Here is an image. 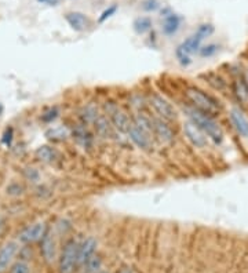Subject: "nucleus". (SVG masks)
<instances>
[{"label":"nucleus","mask_w":248,"mask_h":273,"mask_svg":"<svg viewBox=\"0 0 248 273\" xmlns=\"http://www.w3.org/2000/svg\"><path fill=\"white\" fill-rule=\"evenodd\" d=\"M73 140H76V142L80 145L83 149H90L92 146V134L87 130V127L84 124L77 126L73 130Z\"/></svg>","instance_id":"nucleus-17"},{"label":"nucleus","mask_w":248,"mask_h":273,"mask_svg":"<svg viewBox=\"0 0 248 273\" xmlns=\"http://www.w3.org/2000/svg\"><path fill=\"white\" fill-rule=\"evenodd\" d=\"M39 2H41V3H48L50 0H39Z\"/></svg>","instance_id":"nucleus-36"},{"label":"nucleus","mask_w":248,"mask_h":273,"mask_svg":"<svg viewBox=\"0 0 248 273\" xmlns=\"http://www.w3.org/2000/svg\"><path fill=\"white\" fill-rule=\"evenodd\" d=\"M47 228L43 222H37L30 225L26 229H23L22 232L19 234V242L22 243H33L37 240L43 239V236L46 234Z\"/></svg>","instance_id":"nucleus-11"},{"label":"nucleus","mask_w":248,"mask_h":273,"mask_svg":"<svg viewBox=\"0 0 248 273\" xmlns=\"http://www.w3.org/2000/svg\"><path fill=\"white\" fill-rule=\"evenodd\" d=\"M134 30L138 34H146L152 28V20L149 17H139L137 18L133 24Z\"/></svg>","instance_id":"nucleus-22"},{"label":"nucleus","mask_w":248,"mask_h":273,"mask_svg":"<svg viewBox=\"0 0 248 273\" xmlns=\"http://www.w3.org/2000/svg\"><path fill=\"white\" fill-rule=\"evenodd\" d=\"M17 251L18 246L14 242H10V243L3 246V248L0 250V272L6 270V268L12 261L14 256L17 254Z\"/></svg>","instance_id":"nucleus-16"},{"label":"nucleus","mask_w":248,"mask_h":273,"mask_svg":"<svg viewBox=\"0 0 248 273\" xmlns=\"http://www.w3.org/2000/svg\"><path fill=\"white\" fill-rule=\"evenodd\" d=\"M184 112L188 114V118H189L192 123H195L208 136V140H211L217 145H220L222 142V140H224L222 128L211 114H204V112L193 108V106H186V108H184Z\"/></svg>","instance_id":"nucleus-1"},{"label":"nucleus","mask_w":248,"mask_h":273,"mask_svg":"<svg viewBox=\"0 0 248 273\" xmlns=\"http://www.w3.org/2000/svg\"><path fill=\"white\" fill-rule=\"evenodd\" d=\"M98 273H108V272H105V270H99Z\"/></svg>","instance_id":"nucleus-37"},{"label":"nucleus","mask_w":248,"mask_h":273,"mask_svg":"<svg viewBox=\"0 0 248 273\" xmlns=\"http://www.w3.org/2000/svg\"><path fill=\"white\" fill-rule=\"evenodd\" d=\"M185 96L188 98V101L192 104L193 108L202 110L207 114H217L221 110V104L217 98H214L213 96L207 94L206 91L191 86L185 90Z\"/></svg>","instance_id":"nucleus-2"},{"label":"nucleus","mask_w":248,"mask_h":273,"mask_svg":"<svg viewBox=\"0 0 248 273\" xmlns=\"http://www.w3.org/2000/svg\"><path fill=\"white\" fill-rule=\"evenodd\" d=\"M232 90L236 100L243 106H248V83L244 76H236L232 83Z\"/></svg>","instance_id":"nucleus-13"},{"label":"nucleus","mask_w":248,"mask_h":273,"mask_svg":"<svg viewBox=\"0 0 248 273\" xmlns=\"http://www.w3.org/2000/svg\"><path fill=\"white\" fill-rule=\"evenodd\" d=\"M150 105H152V108L155 109V112L159 114V118H162L163 120H166V122H175V120L178 119V112H177V109L174 108V105L170 101H168L167 98H164L160 94H152L150 96Z\"/></svg>","instance_id":"nucleus-5"},{"label":"nucleus","mask_w":248,"mask_h":273,"mask_svg":"<svg viewBox=\"0 0 248 273\" xmlns=\"http://www.w3.org/2000/svg\"><path fill=\"white\" fill-rule=\"evenodd\" d=\"M40 252L43 260L47 264H52L54 260H55V256H57L55 240H54V236H52L48 229H47L46 234L43 236V239L40 240Z\"/></svg>","instance_id":"nucleus-12"},{"label":"nucleus","mask_w":248,"mask_h":273,"mask_svg":"<svg viewBox=\"0 0 248 273\" xmlns=\"http://www.w3.org/2000/svg\"><path fill=\"white\" fill-rule=\"evenodd\" d=\"M65 20L66 22L69 24V26L72 29H75L77 32H83V30H87L88 26L91 25V21L90 18L87 17L86 14L79 12H72L65 14Z\"/></svg>","instance_id":"nucleus-15"},{"label":"nucleus","mask_w":248,"mask_h":273,"mask_svg":"<svg viewBox=\"0 0 248 273\" xmlns=\"http://www.w3.org/2000/svg\"><path fill=\"white\" fill-rule=\"evenodd\" d=\"M128 136L133 141L135 146H138L142 150H149L152 146V140H150V134L142 130L141 127L131 122L130 130H128Z\"/></svg>","instance_id":"nucleus-9"},{"label":"nucleus","mask_w":248,"mask_h":273,"mask_svg":"<svg viewBox=\"0 0 248 273\" xmlns=\"http://www.w3.org/2000/svg\"><path fill=\"white\" fill-rule=\"evenodd\" d=\"M119 273H134V272H133V269H131V268L124 266V268H121L120 272H119Z\"/></svg>","instance_id":"nucleus-32"},{"label":"nucleus","mask_w":248,"mask_h":273,"mask_svg":"<svg viewBox=\"0 0 248 273\" xmlns=\"http://www.w3.org/2000/svg\"><path fill=\"white\" fill-rule=\"evenodd\" d=\"M79 247L80 244L75 239H70L65 243L64 248L61 251V256H59V261H58L59 273H75L79 269V265H77Z\"/></svg>","instance_id":"nucleus-3"},{"label":"nucleus","mask_w":248,"mask_h":273,"mask_svg":"<svg viewBox=\"0 0 248 273\" xmlns=\"http://www.w3.org/2000/svg\"><path fill=\"white\" fill-rule=\"evenodd\" d=\"M68 136H69V131L65 127H52V128L46 131V136L52 141H62Z\"/></svg>","instance_id":"nucleus-23"},{"label":"nucleus","mask_w":248,"mask_h":273,"mask_svg":"<svg viewBox=\"0 0 248 273\" xmlns=\"http://www.w3.org/2000/svg\"><path fill=\"white\" fill-rule=\"evenodd\" d=\"M152 128H153V136H156L160 142L167 145L174 141V131L170 127L168 122L163 120L162 118H153L152 119Z\"/></svg>","instance_id":"nucleus-8"},{"label":"nucleus","mask_w":248,"mask_h":273,"mask_svg":"<svg viewBox=\"0 0 248 273\" xmlns=\"http://www.w3.org/2000/svg\"><path fill=\"white\" fill-rule=\"evenodd\" d=\"M217 52H218V46L207 44V46H204V47H202V48H200L199 54H200V57L206 58V57H211V56H214V54H215Z\"/></svg>","instance_id":"nucleus-25"},{"label":"nucleus","mask_w":248,"mask_h":273,"mask_svg":"<svg viewBox=\"0 0 248 273\" xmlns=\"http://www.w3.org/2000/svg\"><path fill=\"white\" fill-rule=\"evenodd\" d=\"M213 34H214L213 25H211V24H203V25H200V26L197 28L196 34H192L191 38H188L185 42H182L178 47L182 52H185L186 54H189L192 57L193 54H196V52H200L203 40L206 39V38H208V36H211Z\"/></svg>","instance_id":"nucleus-4"},{"label":"nucleus","mask_w":248,"mask_h":273,"mask_svg":"<svg viewBox=\"0 0 248 273\" xmlns=\"http://www.w3.org/2000/svg\"><path fill=\"white\" fill-rule=\"evenodd\" d=\"M179 25H181V18L178 16H175V14L166 16L164 22H163V32L167 34V36H171V34H177V30L179 29Z\"/></svg>","instance_id":"nucleus-19"},{"label":"nucleus","mask_w":248,"mask_h":273,"mask_svg":"<svg viewBox=\"0 0 248 273\" xmlns=\"http://www.w3.org/2000/svg\"><path fill=\"white\" fill-rule=\"evenodd\" d=\"M95 250H97V240L94 238H87L79 247V258H77V265L80 269L83 265H86L88 260L92 256H95Z\"/></svg>","instance_id":"nucleus-14"},{"label":"nucleus","mask_w":248,"mask_h":273,"mask_svg":"<svg viewBox=\"0 0 248 273\" xmlns=\"http://www.w3.org/2000/svg\"><path fill=\"white\" fill-rule=\"evenodd\" d=\"M3 114V105H1V104H0V114Z\"/></svg>","instance_id":"nucleus-35"},{"label":"nucleus","mask_w":248,"mask_h":273,"mask_svg":"<svg viewBox=\"0 0 248 273\" xmlns=\"http://www.w3.org/2000/svg\"><path fill=\"white\" fill-rule=\"evenodd\" d=\"M184 134L188 138V141L195 146V148L204 149L208 144V136L203 132L195 123L191 120L184 124Z\"/></svg>","instance_id":"nucleus-7"},{"label":"nucleus","mask_w":248,"mask_h":273,"mask_svg":"<svg viewBox=\"0 0 248 273\" xmlns=\"http://www.w3.org/2000/svg\"><path fill=\"white\" fill-rule=\"evenodd\" d=\"M3 224H4V222H3V220H1V216H0V229L3 228Z\"/></svg>","instance_id":"nucleus-33"},{"label":"nucleus","mask_w":248,"mask_h":273,"mask_svg":"<svg viewBox=\"0 0 248 273\" xmlns=\"http://www.w3.org/2000/svg\"><path fill=\"white\" fill-rule=\"evenodd\" d=\"M92 124H94V128H95L99 136L108 138V136H112V127L113 126L110 123V120H108V118L104 116V114H98Z\"/></svg>","instance_id":"nucleus-18"},{"label":"nucleus","mask_w":248,"mask_h":273,"mask_svg":"<svg viewBox=\"0 0 248 273\" xmlns=\"http://www.w3.org/2000/svg\"><path fill=\"white\" fill-rule=\"evenodd\" d=\"M108 108V106H106ZM108 116H109V120L113 128L121 132V134H128V130H130V126H131V122L133 120L128 119L127 114L120 109L117 105H113V104H109V108H108Z\"/></svg>","instance_id":"nucleus-6"},{"label":"nucleus","mask_w":248,"mask_h":273,"mask_svg":"<svg viewBox=\"0 0 248 273\" xmlns=\"http://www.w3.org/2000/svg\"><path fill=\"white\" fill-rule=\"evenodd\" d=\"M58 114H59L58 108H51V109H48L46 114L41 116V119H43V122H46V123H50V122H52V120L57 119Z\"/></svg>","instance_id":"nucleus-27"},{"label":"nucleus","mask_w":248,"mask_h":273,"mask_svg":"<svg viewBox=\"0 0 248 273\" xmlns=\"http://www.w3.org/2000/svg\"><path fill=\"white\" fill-rule=\"evenodd\" d=\"M116 12H117V6H116V4L108 7V8H106L105 12H102V14H101V17H99L98 21H99V22H104V21H106L108 18L112 17V16H113Z\"/></svg>","instance_id":"nucleus-28"},{"label":"nucleus","mask_w":248,"mask_h":273,"mask_svg":"<svg viewBox=\"0 0 248 273\" xmlns=\"http://www.w3.org/2000/svg\"><path fill=\"white\" fill-rule=\"evenodd\" d=\"M102 269V256L95 254L92 256L86 265L80 268L81 273H98Z\"/></svg>","instance_id":"nucleus-20"},{"label":"nucleus","mask_w":248,"mask_h":273,"mask_svg":"<svg viewBox=\"0 0 248 273\" xmlns=\"http://www.w3.org/2000/svg\"><path fill=\"white\" fill-rule=\"evenodd\" d=\"M10 273H30V269H29L28 264L18 261L12 265L11 269H10Z\"/></svg>","instance_id":"nucleus-26"},{"label":"nucleus","mask_w":248,"mask_h":273,"mask_svg":"<svg viewBox=\"0 0 248 273\" xmlns=\"http://www.w3.org/2000/svg\"><path fill=\"white\" fill-rule=\"evenodd\" d=\"M144 10L146 12H155L159 8V2L157 0H145L144 2Z\"/></svg>","instance_id":"nucleus-29"},{"label":"nucleus","mask_w":248,"mask_h":273,"mask_svg":"<svg viewBox=\"0 0 248 273\" xmlns=\"http://www.w3.org/2000/svg\"><path fill=\"white\" fill-rule=\"evenodd\" d=\"M36 158L40 160V162H43V163H52V162H55L58 154L55 152V149L44 145V146L37 148V150H36Z\"/></svg>","instance_id":"nucleus-21"},{"label":"nucleus","mask_w":248,"mask_h":273,"mask_svg":"<svg viewBox=\"0 0 248 273\" xmlns=\"http://www.w3.org/2000/svg\"><path fill=\"white\" fill-rule=\"evenodd\" d=\"M229 120L239 136L248 138V118L242 109L232 108L229 112Z\"/></svg>","instance_id":"nucleus-10"},{"label":"nucleus","mask_w":248,"mask_h":273,"mask_svg":"<svg viewBox=\"0 0 248 273\" xmlns=\"http://www.w3.org/2000/svg\"><path fill=\"white\" fill-rule=\"evenodd\" d=\"M175 57L178 60V62L182 65V66H189L192 64V57L189 54H186L185 52H182L179 47H177V50H175Z\"/></svg>","instance_id":"nucleus-24"},{"label":"nucleus","mask_w":248,"mask_h":273,"mask_svg":"<svg viewBox=\"0 0 248 273\" xmlns=\"http://www.w3.org/2000/svg\"><path fill=\"white\" fill-rule=\"evenodd\" d=\"M26 178H29L30 181H37L39 180V172L35 170V168H28L26 172H25Z\"/></svg>","instance_id":"nucleus-31"},{"label":"nucleus","mask_w":248,"mask_h":273,"mask_svg":"<svg viewBox=\"0 0 248 273\" xmlns=\"http://www.w3.org/2000/svg\"><path fill=\"white\" fill-rule=\"evenodd\" d=\"M244 78H246V80H247V83H248V69H247V72H246V74H244Z\"/></svg>","instance_id":"nucleus-34"},{"label":"nucleus","mask_w":248,"mask_h":273,"mask_svg":"<svg viewBox=\"0 0 248 273\" xmlns=\"http://www.w3.org/2000/svg\"><path fill=\"white\" fill-rule=\"evenodd\" d=\"M3 144H6L7 146L11 144L12 141V128H7L6 131H4V134H3Z\"/></svg>","instance_id":"nucleus-30"}]
</instances>
